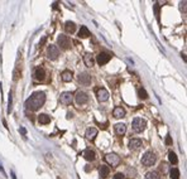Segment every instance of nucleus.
Wrapping results in <instances>:
<instances>
[{
  "instance_id": "f257e3e1",
  "label": "nucleus",
  "mask_w": 187,
  "mask_h": 179,
  "mask_svg": "<svg viewBox=\"0 0 187 179\" xmlns=\"http://www.w3.org/2000/svg\"><path fill=\"white\" fill-rule=\"evenodd\" d=\"M46 102V95L44 92H34L29 99L25 101V107L31 111H37L41 109Z\"/></svg>"
},
{
  "instance_id": "f03ea898",
  "label": "nucleus",
  "mask_w": 187,
  "mask_h": 179,
  "mask_svg": "<svg viewBox=\"0 0 187 179\" xmlns=\"http://www.w3.org/2000/svg\"><path fill=\"white\" fill-rule=\"evenodd\" d=\"M156 160H157V158H156L154 153H153V151H147L146 154L143 155V158H142V164L146 165V167H152V165H154Z\"/></svg>"
},
{
  "instance_id": "7ed1b4c3",
  "label": "nucleus",
  "mask_w": 187,
  "mask_h": 179,
  "mask_svg": "<svg viewBox=\"0 0 187 179\" xmlns=\"http://www.w3.org/2000/svg\"><path fill=\"white\" fill-rule=\"evenodd\" d=\"M131 125H133V130L135 133H142V131L146 129L147 122H146V120H143L142 117H135Z\"/></svg>"
},
{
  "instance_id": "20e7f679",
  "label": "nucleus",
  "mask_w": 187,
  "mask_h": 179,
  "mask_svg": "<svg viewBox=\"0 0 187 179\" xmlns=\"http://www.w3.org/2000/svg\"><path fill=\"white\" fill-rule=\"evenodd\" d=\"M105 161L110 165H113V167H116L120 163V156L115 153H109V154L105 155Z\"/></svg>"
},
{
  "instance_id": "39448f33",
  "label": "nucleus",
  "mask_w": 187,
  "mask_h": 179,
  "mask_svg": "<svg viewBox=\"0 0 187 179\" xmlns=\"http://www.w3.org/2000/svg\"><path fill=\"white\" fill-rule=\"evenodd\" d=\"M57 44L61 47V49H69L71 47V40H70V38L67 36L61 34V36L57 38Z\"/></svg>"
},
{
  "instance_id": "423d86ee",
  "label": "nucleus",
  "mask_w": 187,
  "mask_h": 179,
  "mask_svg": "<svg viewBox=\"0 0 187 179\" xmlns=\"http://www.w3.org/2000/svg\"><path fill=\"white\" fill-rule=\"evenodd\" d=\"M59 56V50L58 48L54 44H51L48 47V49H47V57H48L51 61H56Z\"/></svg>"
},
{
  "instance_id": "0eeeda50",
  "label": "nucleus",
  "mask_w": 187,
  "mask_h": 179,
  "mask_svg": "<svg viewBox=\"0 0 187 179\" xmlns=\"http://www.w3.org/2000/svg\"><path fill=\"white\" fill-rule=\"evenodd\" d=\"M75 100H76V104L77 105H84L89 101V96L84 91H77V93H76V96H75Z\"/></svg>"
},
{
  "instance_id": "6e6552de",
  "label": "nucleus",
  "mask_w": 187,
  "mask_h": 179,
  "mask_svg": "<svg viewBox=\"0 0 187 179\" xmlns=\"http://www.w3.org/2000/svg\"><path fill=\"white\" fill-rule=\"evenodd\" d=\"M79 82L84 85V86H90L91 83V76L86 73V72H82V73L79 75Z\"/></svg>"
},
{
  "instance_id": "1a4fd4ad",
  "label": "nucleus",
  "mask_w": 187,
  "mask_h": 179,
  "mask_svg": "<svg viewBox=\"0 0 187 179\" xmlns=\"http://www.w3.org/2000/svg\"><path fill=\"white\" fill-rule=\"evenodd\" d=\"M97 100L100 102H105L109 100V91L105 88H100L97 90Z\"/></svg>"
},
{
  "instance_id": "9d476101",
  "label": "nucleus",
  "mask_w": 187,
  "mask_h": 179,
  "mask_svg": "<svg viewBox=\"0 0 187 179\" xmlns=\"http://www.w3.org/2000/svg\"><path fill=\"white\" fill-rule=\"evenodd\" d=\"M59 101H61V104L63 105H71L72 104V93L71 92H63L61 97H59Z\"/></svg>"
},
{
  "instance_id": "9b49d317",
  "label": "nucleus",
  "mask_w": 187,
  "mask_h": 179,
  "mask_svg": "<svg viewBox=\"0 0 187 179\" xmlns=\"http://www.w3.org/2000/svg\"><path fill=\"white\" fill-rule=\"evenodd\" d=\"M110 58H111V57H110V54L103 52V53H100L99 56H97L96 61H97V63H99L100 66H104V65H106V63L110 61Z\"/></svg>"
},
{
  "instance_id": "f8f14e48",
  "label": "nucleus",
  "mask_w": 187,
  "mask_h": 179,
  "mask_svg": "<svg viewBox=\"0 0 187 179\" xmlns=\"http://www.w3.org/2000/svg\"><path fill=\"white\" fill-rule=\"evenodd\" d=\"M46 77V72L42 67H36L34 68V78L38 81H43Z\"/></svg>"
},
{
  "instance_id": "ddd939ff",
  "label": "nucleus",
  "mask_w": 187,
  "mask_h": 179,
  "mask_svg": "<svg viewBox=\"0 0 187 179\" xmlns=\"http://www.w3.org/2000/svg\"><path fill=\"white\" fill-rule=\"evenodd\" d=\"M114 130H115V134L116 135H124L125 131H126V125L123 122H119L114 126Z\"/></svg>"
},
{
  "instance_id": "4468645a",
  "label": "nucleus",
  "mask_w": 187,
  "mask_h": 179,
  "mask_svg": "<svg viewBox=\"0 0 187 179\" xmlns=\"http://www.w3.org/2000/svg\"><path fill=\"white\" fill-rule=\"evenodd\" d=\"M86 138L89 140H91V141H94V140L96 139V135H97V130L95 129V127H89V129L86 130Z\"/></svg>"
},
{
  "instance_id": "2eb2a0df",
  "label": "nucleus",
  "mask_w": 187,
  "mask_h": 179,
  "mask_svg": "<svg viewBox=\"0 0 187 179\" xmlns=\"http://www.w3.org/2000/svg\"><path fill=\"white\" fill-rule=\"evenodd\" d=\"M142 145H143V143L140 139H131L129 141V148L133 149V150H137V149H139Z\"/></svg>"
},
{
  "instance_id": "dca6fc26",
  "label": "nucleus",
  "mask_w": 187,
  "mask_h": 179,
  "mask_svg": "<svg viewBox=\"0 0 187 179\" xmlns=\"http://www.w3.org/2000/svg\"><path fill=\"white\" fill-rule=\"evenodd\" d=\"M114 117H116V119H121V117H124L125 116V110L121 107V106H118V107L114 109Z\"/></svg>"
},
{
  "instance_id": "f3484780",
  "label": "nucleus",
  "mask_w": 187,
  "mask_h": 179,
  "mask_svg": "<svg viewBox=\"0 0 187 179\" xmlns=\"http://www.w3.org/2000/svg\"><path fill=\"white\" fill-rule=\"evenodd\" d=\"M84 62H85V65H86L87 67H92L95 59H94V56H92L91 53H86L84 56Z\"/></svg>"
},
{
  "instance_id": "a211bd4d",
  "label": "nucleus",
  "mask_w": 187,
  "mask_h": 179,
  "mask_svg": "<svg viewBox=\"0 0 187 179\" xmlns=\"http://www.w3.org/2000/svg\"><path fill=\"white\" fill-rule=\"evenodd\" d=\"M84 158L86 159L87 161H92L94 159H95V151L91 150V149H86V150L84 151Z\"/></svg>"
},
{
  "instance_id": "6ab92c4d",
  "label": "nucleus",
  "mask_w": 187,
  "mask_h": 179,
  "mask_svg": "<svg viewBox=\"0 0 187 179\" xmlns=\"http://www.w3.org/2000/svg\"><path fill=\"white\" fill-rule=\"evenodd\" d=\"M99 174L101 178H108L109 174H110V169L108 165H101L100 169H99Z\"/></svg>"
},
{
  "instance_id": "aec40b11",
  "label": "nucleus",
  "mask_w": 187,
  "mask_h": 179,
  "mask_svg": "<svg viewBox=\"0 0 187 179\" xmlns=\"http://www.w3.org/2000/svg\"><path fill=\"white\" fill-rule=\"evenodd\" d=\"M38 121H39L41 125H47V124L51 122V117L47 114H41L39 116H38Z\"/></svg>"
},
{
  "instance_id": "412c9836",
  "label": "nucleus",
  "mask_w": 187,
  "mask_h": 179,
  "mask_svg": "<svg viewBox=\"0 0 187 179\" xmlns=\"http://www.w3.org/2000/svg\"><path fill=\"white\" fill-rule=\"evenodd\" d=\"M65 31H66V33H70V34L75 33V31H76V24H75L74 22H66V24H65Z\"/></svg>"
},
{
  "instance_id": "4be33fe9",
  "label": "nucleus",
  "mask_w": 187,
  "mask_h": 179,
  "mask_svg": "<svg viewBox=\"0 0 187 179\" xmlns=\"http://www.w3.org/2000/svg\"><path fill=\"white\" fill-rule=\"evenodd\" d=\"M61 78H62V81H65V82H70V81L72 80V72L69 71V70L63 71L61 73Z\"/></svg>"
},
{
  "instance_id": "5701e85b",
  "label": "nucleus",
  "mask_w": 187,
  "mask_h": 179,
  "mask_svg": "<svg viewBox=\"0 0 187 179\" xmlns=\"http://www.w3.org/2000/svg\"><path fill=\"white\" fill-rule=\"evenodd\" d=\"M89 36H90V31H89L85 25L81 27V29L79 31V37L80 38H89Z\"/></svg>"
},
{
  "instance_id": "b1692460",
  "label": "nucleus",
  "mask_w": 187,
  "mask_h": 179,
  "mask_svg": "<svg viewBox=\"0 0 187 179\" xmlns=\"http://www.w3.org/2000/svg\"><path fill=\"white\" fill-rule=\"evenodd\" d=\"M146 179H161V175L158 174V172L152 170V172H148L146 174Z\"/></svg>"
},
{
  "instance_id": "393cba45",
  "label": "nucleus",
  "mask_w": 187,
  "mask_h": 179,
  "mask_svg": "<svg viewBox=\"0 0 187 179\" xmlns=\"http://www.w3.org/2000/svg\"><path fill=\"white\" fill-rule=\"evenodd\" d=\"M169 177H171V179H180V170L173 168L171 169V172H169Z\"/></svg>"
},
{
  "instance_id": "a878e982",
  "label": "nucleus",
  "mask_w": 187,
  "mask_h": 179,
  "mask_svg": "<svg viewBox=\"0 0 187 179\" xmlns=\"http://www.w3.org/2000/svg\"><path fill=\"white\" fill-rule=\"evenodd\" d=\"M168 159H169V163H172V164H176L177 161H178L177 155H176L173 151H169V153H168Z\"/></svg>"
},
{
  "instance_id": "bb28decb",
  "label": "nucleus",
  "mask_w": 187,
  "mask_h": 179,
  "mask_svg": "<svg viewBox=\"0 0 187 179\" xmlns=\"http://www.w3.org/2000/svg\"><path fill=\"white\" fill-rule=\"evenodd\" d=\"M139 97H140V99H144V100L148 99V93H147V91L144 88H140L139 90Z\"/></svg>"
},
{
  "instance_id": "cd10ccee",
  "label": "nucleus",
  "mask_w": 187,
  "mask_h": 179,
  "mask_svg": "<svg viewBox=\"0 0 187 179\" xmlns=\"http://www.w3.org/2000/svg\"><path fill=\"white\" fill-rule=\"evenodd\" d=\"M114 179H125V175L121 173H116L115 175H114Z\"/></svg>"
},
{
  "instance_id": "c85d7f7f",
  "label": "nucleus",
  "mask_w": 187,
  "mask_h": 179,
  "mask_svg": "<svg viewBox=\"0 0 187 179\" xmlns=\"http://www.w3.org/2000/svg\"><path fill=\"white\" fill-rule=\"evenodd\" d=\"M166 145H172V139H171V136L167 135V138H166Z\"/></svg>"
},
{
  "instance_id": "c756f323",
  "label": "nucleus",
  "mask_w": 187,
  "mask_h": 179,
  "mask_svg": "<svg viewBox=\"0 0 187 179\" xmlns=\"http://www.w3.org/2000/svg\"><path fill=\"white\" fill-rule=\"evenodd\" d=\"M10 110H11V95L9 96V107H8V111L10 112Z\"/></svg>"
},
{
  "instance_id": "7c9ffc66",
  "label": "nucleus",
  "mask_w": 187,
  "mask_h": 179,
  "mask_svg": "<svg viewBox=\"0 0 187 179\" xmlns=\"http://www.w3.org/2000/svg\"><path fill=\"white\" fill-rule=\"evenodd\" d=\"M44 42H46V38H43V39L41 40V45H43V43H44Z\"/></svg>"
}]
</instances>
